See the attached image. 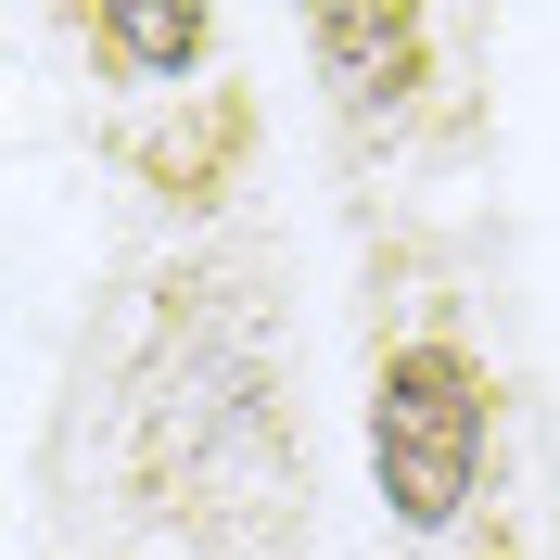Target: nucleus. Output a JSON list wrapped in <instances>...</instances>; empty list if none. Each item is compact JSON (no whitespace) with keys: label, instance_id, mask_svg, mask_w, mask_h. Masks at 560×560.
<instances>
[{"label":"nucleus","instance_id":"1","mask_svg":"<svg viewBox=\"0 0 560 560\" xmlns=\"http://www.w3.org/2000/svg\"><path fill=\"white\" fill-rule=\"evenodd\" d=\"M485 433H497V395L458 345H395L383 383H370V471H383V510L408 535L458 523V497L485 485Z\"/></svg>","mask_w":560,"mask_h":560},{"label":"nucleus","instance_id":"2","mask_svg":"<svg viewBox=\"0 0 560 560\" xmlns=\"http://www.w3.org/2000/svg\"><path fill=\"white\" fill-rule=\"evenodd\" d=\"M90 51H103L128 90H166L217 51V13L205 0H90Z\"/></svg>","mask_w":560,"mask_h":560},{"label":"nucleus","instance_id":"3","mask_svg":"<svg viewBox=\"0 0 560 560\" xmlns=\"http://www.w3.org/2000/svg\"><path fill=\"white\" fill-rule=\"evenodd\" d=\"M420 38H433V13H318V65L345 77V103H383L395 77L420 65Z\"/></svg>","mask_w":560,"mask_h":560}]
</instances>
